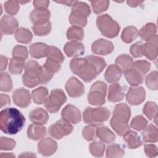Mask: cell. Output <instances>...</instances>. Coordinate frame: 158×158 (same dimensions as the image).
Instances as JSON below:
<instances>
[{
	"label": "cell",
	"mask_w": 158,
	"mask_h": 158,
	"mask_svg": "<svg viewBox=\"0 0 158 158\" xmlns=\"http://www.w3.org/2000/svg\"><path fill=\"white\" fill-rule=\"evenodd\" d=\"M106 66V62L104 59L92 55L84 58L75 57L70 62L72 72L85 82H90L94 79Z\"/></svg>",
	"instance_id": "obj_1"
},
{
	"label": "cell",
	"mask_w": 158,
	"mask_h": 158,
	"mask_svg": "<svg viewBox=\"0 0 158 158\" xmlns=\"http://www.w3.org/2000/svg\"><path fill=\"white\" fill-rule=\"evenodd\" d=\"M25 118L17 109L7 107L1 111L0 128L6 134L15 135L23 127Z\"/></svg>",
	"instance_id": "obj_2"
},
{
	"label": "cell",
	"mask_w": 158,
	"mask_h": 158,
	"mask_svg": "<svg viewBox=\"0 0 158 158\" xmlns=\"http://www.w3.org/2000/svg\"><path fill=\"white\" fill-rule=\"evenodd\" d=\"M130 116V107L126 104L120 103L115 106L110 124L119 136H123L125 132L130 130L128 121Z\"/></svg>",
	"instance_id": "obj_3"
},
{
	"label": "cell",
	"mask_w": 158,
	"mask_h": 158,
	"mask_svg": "<svg viewBox=\"0 0 158 158\" xmlns=\"http://www.w3.org/2000/svg\"><path fill=\"white\" fill-rule=\"evenodd\" d=\"M25 72L22 75V81L25 86L33 88L40 83V78L43 72V66L33 60H28L25 64Z\"/></svg>",
	"instance_id": "obj_4"
},
{
	"label": "cell",
	"mask_w": 158,
	"mask_h": 158,
	"mask_svg": "<svg viewBox=\"0 0 158 158\" xmlns=\"http://www.w3.org/2000/svg\"><path fill=\"white\" fill-rule=\"evenodd\" d=\"M110 115V110L106 107H86L83 113L84 122L93 127L99 126L107 121Z\"/></svg>",
	"instance_id": "obj_5"
},
{
	"label": "cell",
	"mask_w": 158,
	"mask_h": 158,
	"mask_svg": "<svg viewBox=\"0 0 158 158\" xmlns=\"http://www.w3.org/2000/svg\"><path fill=\"white\" fill-rule=\"evenodd\" d=\"M90 14V7L86 3L77 1L72 9L69 22L73 26L83 27L86 25L87 17Z\"/></svg>",
	"instance_id": "obj_6"
},
{
	"label": "cell",
	"mask_w": 158,
	"mask_h": 158,
	"mask_svg": "<svg viewBox=\"0 0 158 158\" xmlns=\"http://www.w3.org/2000/svg\"><path fill=\"white\" fill-rule=\"evenodd\" d=\"M96 24L101 34L109 38L116 37L120 31V26L109 15L102 14L97 17Z\"/></svg>",
	"instance_id": "obj_7"
},
{
	"label": "cell",
	"mask_w": 158,
	"mask_h": 158,
	"mask_svg": "<svg viewBox=\"0 0 158 158\" xmlns=\"http://www.w3.org/2000/svg\"><path fill=\"white\" fill-rule=\"evenodd\" d=\"M64 59V56L57 48L50 46V52L43 68L45 71L54 75L60 70Z\"/></svg>",
	"instance_id": "obj_8"
},
{
	"label": "cell",
	"mask_w": 158,
	"mask_h": 158,
	"mask_svg": "<svg viewBox=\"0 0 158 158\" xmlns=\"http://www.w3.org/2000/svg\"><path fill=\"white\" fill-rule=\"evenodd\" d=\"M107 85L101 81L95 82L91 87L88 95V102L93 106H101L106 101Z\"/></svg>",
	"instance_id": "obj_9"
},
{
	"label": "cell",
	"mask_w": 158,
	"mask_h": 158,
	"mask_svg": "<svg viewBox=\"0 0 158 158\" xmlns=\"http://www.w3.org/2000/svg\"><path fill=\"white\" fill-rule=\"evenodd\" d=\"M67 97L61 89L52 90L44 103L46 110L50 113L57 112L60 107L65 102Z\"/></svg>",
	"instance_id": "obj_10"
},
{
	"label": "cell",
	"mask_w": 158,
	"mask_h": 158,
	"mask_svg": "<svg viewBox=\"0 0 158 158\" xmlns=\"http://www.w3.org/2000/svg\"><path fill=\"white\" fill-rule=\"evenodd\" d=\"M73 130V127L70 123L61 118L49 127V133L52 138L60 139L64 136L70 134Z\"/></svg>",
	"instance_id": "obj_11"
},
{
	"label": "cell",
	"mask_w": 158,
	"mask_h": 158,
	"mask_svg": "<svg viewBox=\"0 0 158 158\" xmlns=\"http://www.w3.org/2000/svg\"><path fill=\"white\" fill-rule=\"evenodd\" d=\"M65 89L72 98L81 96L85 92L83 84L77 78L71 77L66 82Z\"/></svg>",
	"instance_id": "obj_12"
},
{
	"label": "cell",
	"mask_w": 158,
	"mask_h": 158,
	"mask_svg": "<svg viewBox=\"0 0 158 158\" xmlns=\"http://www.w3.org/2000/svg\"><path fill=\"white\" fill-rule=\"evenodd\" d=\"M145 97L146 91L142 86H131L126 95L127 102L133 106L140 104L144 101Z\"/></svg>",
	"instance_id": "obj_13"
},
{
	"label": "cell",
	"mask_w": 158,
	"mask_h": 158,
	"mask_svg": "<svg viewBox=\"0 0 158 158\" xmlns=\"http://www.w3.org/2000/svg\"><path fill=\"white\" fill-rule=\"evenodd\" d=\"M12 99L17 106L25 108L30 104L31 96L28 89L20 88L14 91L12 94Z\"/></svg>",
	"instance_id": "obj_14"
},
{
	"label": "cell",
	"mask_w": 158,
	"mask_h": 158,
	"mask_svg": "<svg viewBox=\"0 0 158 158\" xmlns=\"http://www.w3.org/2000/svg\"><path fill=\"white\" fill-rule=\"evenodd\" d=\"M114 47L112 42L100 38L94 41L91 46L93 53L99 55H107L112 52Z\"/></svg>",
	"instance_id": "obj_15"
},
{
	"label": "cell",
	"mask_w": 158,
	"mask_h": 158,
	"mask_svg": "<svg viewBox=\"0 0 158 158\" xmlns=\"http://www.w3.org/2000/svg\"><path fill=\"white\" fill-rule=\"evenodd\" d=\"M62 117L65 121L77 124L81 121V113L80 110L72 104L67 105L62 110Z\"/></svg>",
	"instance_id": "obj_16"
},
{
	"label": "cell",
	"mask_w": 158,
	"mask_h": 158,
	"mask_svg": "<svg viewBox=\"0 0 158 158\" xmlns=\"http://www.w3.org/2000/svg\"><path fill=\"white\" fill-rule=\"evenodd\" d=\"M18 21L11 15H4L1 19V30L4 35H12L15 33L18 29Z\"/></svg>",
	"instance_id": "obj_17"
},
{
	"label": "cell",
	"mask_w": 158,
	"mask_h": 158,
	"mask_svg": "<svg viewBox=\"0 0 158 158\" xmlns=\"http://www.w3.org/2000/svg\"><path fill=\"white\" fill-rule=\"evenodd\" d=\"M57 143L51 138L42 139L38 144V151L43 156H49L53 154L57 150Z\"/></svg>",
	"instance_id": "obj_18"
},
{
	"label": "cell",
	"mask_w": 158,
	"mask_h": 158,
	"mask_svg": "<svg viewBox=\"0 0 158 158\" xmlns=\"http://www.w3.org/2000/svg\"><path fill=\"white\" fill-rule=\"evenodd\" d=\"M64 51L68 57H77L84 54L85 46L79 41H71L65 44Z\"/></svg>",
	"instance_id": "obj_19"
},
{
	"label": "cell",
	"mask_w": 158,
	"mask_h": 158,
	"mask_svg": "<svg viewBox=\"0 0 158 158\" xmlns=\"http://www.w3.org/2000/svg\"><path fill=\"white\" fill-rule=\"evenodd\" d=\"M50 52V46L43 43H35L30 46V54L34 59H40L48 56Z\"/></svg>",
	"instance_id": "obj_20"
},
{
	"label": "cell",
	"mask_w": 158,
	"mask_h": 158,
	"mask_svg": "<svg viewBox=\"0 0 158 158\" xmlns=\"http://www.w3.org/2000/svg\"><path fill=\"white\" fill-rule=\"evenodd\" d=\"M29 118L33 124L43 125L48 121L49 115L44 109L41 107H37L30 112Z\"/></svg>",
	"instance_id": "obj_21"
},
{
	"label": "cell",
	"mask_w": 158,
	"mask_h": 158,
	"mask_svg": "<svg viewBox=\"0 0 158 158\" xmlns=\"http://www.w3.org/2000/svg\"><path fill=\"white\" fill-rule=\"evenodd\" d=\"M123 74L128 83L132 86H138L143 82L144 75L133 67L124 71Z\"/></svg>",
	"instance_id": "obj_22"
},
{
	"label": "cell",
	"mask_w": 158,
	"mask_h": 158,
	"mask_svg": "<svg viewBox=\"0 0 158 158\" xmlns=\"http://www.w3.org/2000/svg\"><path fill=\"white\" fill-rule=\"evenodd\" d=\"M51 13L48 9H34L30 14V19L33 25L43 24L49 22Z\"/></svg>",
	"instance_id": "obj_23"
},
{
	"label": "cell",
	"mask_w": 158,
	"mask_h": 158,
	"mask_svg": "<svg viewBox=\"0 0 158 158\" xmlns=\"http://www.w3.org/2000/svg\"><path fill=\"white\" fill-rule=\"evenodd\" d=\"M157 35L146 42L144 46V56L150 60H155L157 56Z\"/></svg>",
	"instance_id": "obj_24"
},
{
	"label": "cell",
	"mask_w": 158,
	"mask_h": 158,
	"mask_svg": "<svg viewBox=\"0 0 158 158\" xmlns=\"http://www.w3.org/2000/svg\"><path fill=\"white\" fill-rule=\"evenodd\" d=\"M125 96L122 86L117 82L112 83L109 86L108 100L111 102H117L122 101Z\"/></svg>",
	"instance_id": "obj_25"
},
{
	"label": "cell",
	"mask_w": 158,
	"mask_h": 158,
	"mask_svg": "<svg viewBox=\"0 0 158 158\" xmlns=\"http://www.w3.org/2000/svg\"><path fill=\"white\" fill-rule=\"evenodd\" d=\"M96 135L97 136L105 143H111L115 139V134L105 125H99L96 128Z\"/></svg>",
	"instance_id": "obj_26"
},
{
	"label": "cell",
	"mask_w": 158,
	"mask_h": 158,
	"mask_svg": "<svg viewBox=\"0 0 158 158\" xmlns=\"http://www.w3.org/2000/svg\"><path fill=\"white\" fill-rule=\"evenodd\" d=\"M122 71L116 64L110 65L104 74L106 80L109 83H113L118 81L122 77Z\"/></svg>",
	"instance_id": "obj_27"
},
{
	"label": "cell",
	"mask_w": 158,
	"mask_h": 158,
	"mask_svg": "<svg viewBox=\"0 0 158 158\" xmlns=\"http://www.w3.org/2000/svg\"><path fill=\"white\" fill-rule=\"evenodd\" d=\"M46 135V128L43 125L31 124L27 130L28 137L33 140L37 141L43 139Z\"/></svg>",
	"instance_id": "obj_28"
},
{
	"label": "cell",
	"mask_w": 158,
	"mask_h": 158,
	"mask_svg": "<svg viewBox=\"0 0 158 158\" xmlns=\"http://www.w3.org/2000/svg\"><path fill=\"white\" fill-rule=\"evenodd\" d=\"M123 139L130 149H136L143 144L142 141L137 133L130 130H128L124 133Z\"/></svg>",
	"instance_id": "obj_29"
},
{
	"label": "cell",
	"mask_w": 158,
	"mask_h": 158,
	"mask_svg": "<svg viewBox=\"0 0 158 158\" xmlns=\"http://www.w3.org/2000/svg\"><path fill=\"white\" fill-rule=\"evenodd\" d=\"M157 27L153 23H146L138 31V35L142 40L148 42L156 35Z\"/></svg>",
	"instance_id": "obj_30"
},
{
	"label": "cell",
	"mask_w": 158,
	"mask_h": 158,
	"mask_svg": "<svg viewBox=\"0 0 158 158\" xmlns=\"http://www.w3.org/2000/svg\"><path fill=\"white\" fill-rule=\"evenodd\" d=\"M142 139L146 143H155L158 139L157 127L153 124H149L143 130L141 133Z\"/></svg>",
	"instance_id": "obj_31"
},
{
	"label": "cell",
	"mask_w": 158,
	"mask_h": 158,
	"mask_svg": "<svg viewBox=\"0 0 158 158\" xmlns=\"http://www.w3.org/2000/svg\"><path fill=\"white\" fill-rule=\"evenodd\" d=\"M14 36L19 43L23 44L30 43L33 38L31 32L28 28L24 27L19 28L15 32Z\"/></svg>",
	"instance_id": "obj_32"
},
{
	"label": "cell",
	"mask_w": 158,
	"mask_h": 158,
	"mask_svg": "<svg viewBox=\"0 0 158 158\" xmlns=\"http://www.w3.org/2000/svg\"><path fill=\"white\" fill-rule=\"evenodd\" d=\"M138 36V31L135 27L129 26L123 29L121 38L123 42L130 43L133 41Z\"/></svg>",
	"instance_id": "obj_33"
},
{
	"label": "cell",
	"mask_w": 158,
	"mask_h": 158,
	"mask_svg": "<svg viewBox=\"0 0 158 158\" xmlns=\"http://www.w3.org/2000/svg\"><path fill=\"white\" fill-rule=\"evenodd\" d=\"M48 96V90L46 87L40 86L34 89L32 92V97L34 102L37 104H44Z\"/></svg>",
	"instance_id": "obj_34"
},
{
	"label": "cell",
	"mask_w": 158,
	"mask_h": 158,
	"mask_svg": "<svg viewBox=\"0 0 158 158\" xmlns=\"http://www.w3.org/2000/svg\"><path fill=\"white\" fill-rule=\"evenodd\" d=\"M133 63V59L127 54L120 55L115 59V64L120 68L122 72L131 68Z\"/></svg>",
	"instance_id": "obj_35"
},
{
	"label": "cell",
	"mask_w": 158,
	"mask_h": 158,
	"mask_svg": "<svg viewBox=\"0 0 158 158\" xmlns=\"http://www.w3.org/2000/svg\"><path fill=\"white\" fill-rule=\"evenodd\" d=\"M67 37L73 41H81L84 37V31L82 28L72 26L67 30Z\"/></svg>",
	"instance_id": "obj_36"
},
{
	"label": "cell",
	"mask_w": 158,
	"mask_h": 158,
	"mask_svg": "<svg viewBox=\"0 0 158 158\" xmlns=\"http://www.w3.org/2000/svg\"><path fill=\"white\" fill-rule=\"evenodd\" d=\"M125 151L120 145L112 144L109 145L106 150V157L109 158L122 157L124 156Z\"/></svg>",
	"instance_id": "obj_37"
},
{
	"label": "cell",
	"mask_w": 158,
	"mask_h": 158,
	"mask_svg": "<svg viewBox=\"0 0 158 158\" xmlns=\"http://www.w3.org/2000/svg\"><path fill=\"white\" fill-rule=\"evenodd\" d=\"M28 52L25 46L22 45L15 46L12 50V58L25 62L28 58Z\"/></svg>",
	"instance_id": "obj_38"
},
{
	"label": "cell",
	"mask_w": 158,
	"mask_h": 158,
	"mask_svg": "<svg viewBox=\"0 0 158 158\" xmlns=\"http://www.w3.org/2000/svg\"><path fill=\"white\" fill-rule=\"evenodd\" d=\"M32 30L36 36H46L48 35L51 30V23L50 21H49L43 24L33 25Z\"/></svg>",
	"instance_id": "obj_39"
},
{
	"label": "cell",
	"mask_w": 158,
	"mask_h": 158,
	"mask_svg": "<svg viewBox=\"0 0 158 158\" xmlns=\"http://www.w3.org/2000/svg\"><path fill=\"white\" fill-rule=\"evenodd\" d=\"M12 89V82L10 76L7 72L1 73L0 90L4 92H9Z\"/></svg>",
	"instance_id": "obj_40"
},
{
	"label": "cell",
	"mask_w": 158,
	"mask_h": 158,
	"mask_svg": "<svg viewBox=\"0 0 158 158\" xmlns=\"http://www.w3.org/2000/svg\"><path fill=\"white\" fill-rule=\"evenodd\" d=\"M143 112L149 120H152L157 115V106L154 102H147L143 107Z\"/></svg>",
	"instance_id": "obj_41"
},
{
	"label": "cell",
	"mask_w": 158,
	"mask_h": 158,
	"mask_svg": "<svg viewBox=\"0 0 158 158\" xmlns=\"http://www.w3.org/2000/svg\"><path fill=\"white\" fill-rule=\"evenodd\" d=\"M105 145L101 141H96L89 145L90 153L95 157H102L104 153Z\"/></svg>",
	"instance_id": "obj_42"
},
{
	"label": "cell",
	"mask_w": 158,
	"mask_h": 158,
	"mask_svg": "<svg viewBox=\"0 0 158 158\" xmlns=\"http://www.w3.org/2000/svg\"><path fill=\"white\" fill-rule=\"evenodd\" d=\"M130 125L134 130L141 131L147 127L148 120L142 115H137L132 119Z\"/></svg>",
	"instance_id": "obj_43"
},
{
	"label": "cell",
	"mask_w": 158,
	"mask_h": 158,
	"mask_svg": "<svg viewBox=\"0 0 158 158\" xmlns=\"http://www.w3.org/2000/svg\"><path fill=\"white\" fill-rule=\"evenodd\" d=\"M24 67H25L24 62L12 58L10 60L9 70L12 74L19 75L22 73Z\"/></svg>",
	"instance_id": "obj_44"
},
{
	"label": "cell",
	"mask_w": 158,
	"mask_h": 158,
	"mask_svg": "<svg viewBox=\"0 0 158 158\" xmlns=\"http://www.w3.org/2000/svg\"><path fill=\"white\" fill-rule=\"evenodd\" d=\"M146 85L151 90H157L158 88V73L156 70L151 72L146 78Z\"/></svg>",
	"instance_id": "obj_45"
},
{
	"label": "cell",
	"mask_w": 158,
	"mask_h": 158,
	"mask_svg": "<svg viewBox=\"0 0 158 158\" xmlns=\"http://www.w3.org/2000/svg\"><path fill=\"white\" fill-rule=\"evenodd\" d=\"M91 4L95 14H100L102 12L106 11L109 7V1H92Z\"/></svg>",
	"instance_id": "obj_46"
},
{
	"label": "cell",
	"mask_w": 158,
	"mask_h": 158,
	"mask_svg": "<svg viewBox=\"0 0 158 158\" xmlns=\"http://www.w3.org/2000/svg\"><path fill=\"white\" fill-rule=\"evenodd\" d=\"M5 12L10 15H14L18 13L19 10V1H8L4 3Z\"/></svg>",
	"instance_id": "obj_47"
},
{
	"label": "cell",
	"mask_w": 158,
	"mask_h": 158,
	"mask_svg": "<svg viewBox=\"0 0 158 158\" xmlns=\"http://www.w3.org/2000/svg\"><path fill=\"white\" fill-rule=\"evenodd\" d=\"M144 43L138 41L133 44L130 47V53L135 58L141 57L144 56Z\"/></svg>",
	"instance_id": "obj_48"
},
{
	"label": "cell",
	"mask_w": 158,
	"mask_h": 158,
	"mask_svg": "<svg viewBox=\"0 0 158 158\" xmlns=\"http://www.w3.org/2000/svg\"><path fill=\"white\" fill-rule=\"evenodd\" d=\"M132 67L137 69L144 76L149 71L151 68V64L147 60H139L134 62Z\"/></svg>",
	"instance_id": "obj_49"
},
{
	"label": "cell",
	"mask_w": 158,
	"mask_h": 158,
	"mask_svg": "<svg viewBox=\"0 0 158 158\" xmlns=\"http://www.w3.org/2000/svg\"><path fill=\"white\" fill-rule=\"evenodd\" d=\"M15 141L9 138L6 137H1L0 139V148L1 150H12L15 146Z\"/></svg>",
	"instance_id": "obj_50"
},
{
	"label": "cell",
	"mask_w": 158,
	"mask_h": 158,
	"mask_svg": "<svg viewBox=\"0 0 158 158\" xmlns=\"http://www.w3.org/2000/svg\"><path fill=\"white\" fill-rule=\"evenodd\" d=\"M83 137L87 141H92L96 137V129L91 125L86 126L82 131Z\"/></svg>",
	"instance_id": "obj_51"
},
{
	"label": "cell",
	"mask_w": 158,
	"mask_h": 158,
	"mask_svg": "<svg viewBox=\"0 0 158 158\" xmlns=\"http://www.w3.org/2000/svg\"><path fill=\"white\" fill-rule=\"evenodd\" d=\"M144 152L148 157H154L158 153L157 148L153 144H144Z\"/></svg>",
	"instance_id": "obj_52"
},
{
	"label": "cell",
	"mask_w": 158,
	"mask_h": 158,
	"mask_svg": "<svg viewBox=\"0 0 158 158\" xmlns=\"http://www.w3.org/2000/svg\"><path fill=\"white\" fill-rule=\"evenodd\" d=\"M49 4V1H34L33 6L36 9H47Z\"/></svg>",
	"instance_id": "obj_53"
},
{
	"label": "cell",
	"mask_w": 158,
	"mask_h": 158,
	"mask_svg": "<svg viewBox=\"0 0 158 158\" xmlns=\"http://www.w3.org/2000/svg\"><path fill=\"white\" fill-rule=\"evenodd\" d=\"M10 102V98L8 95L6 94H1L0 95V104H1V107H2L4 106L9 104Z\"/></svg>",
	"instance_id": "obj_54"
},
{
	"label": "cell",
	"mask_w": 158,
	"mask_h": 158,
	"mask_svg": "<svg viewBox=\"0 0 158 158\" xmlns=\"http://www.w3.org/2000/svg\"><path fill=\"white\" fill-rule=\"evenodd\" d=\"M7 62H8L7 57L1 55V71H3L6 69L7 65Z\"/></svg>",
	"instance_id": "obj_55"
},
{
	"label": "cell",
	"mask_w": 158,
	"mask_h": 158,
	"mask_svg": "<svg viewBox=\"0 0 158 158\" xmlns=\"http://www.w3.org/2000/svg\"><path fill=\"white\" fill-rule=\"evenodd\" d=\"M143 2V1H131V0H129L127 1V4H128V6L132 7H135L141 5L142 3Z\"/></svg>",
	"instance_id": "obj_56"
},
{
	"label": "cell",
	"mask_w": 158,
	"mask_h": 158,
	"mask_svg": "<svg viewBox=\"0 0 158 158\" xmlns=\"http://www.w3.org/2000/svg\"><path fill=\"white\" fill-rule=\"evenodd\" d=\"M56 2H58V3L65 4V5L68 6H72L73 7L77 1H56Z\"/></svg>",
	"instance_id": "obj_57"
},
{
	"label": "cell",
	"mask_w": 158,
	"mask_h": 158,
	"mask_svg": "<svg viewBox=\"0 0 158 158\" xmlns=\"http://www.w3.org/2000/svg\"><path fill=\"white\" fill-rule=\"evenodd\" d=\"M19 157H36V156L33 152H23L21 154L19 155Z\"/></svg>",
	"instance_id": "obj_58"
},
{
	"label": "cell",
	"mask_w": 158,
	"mask_h": 158,
	"mask_svg": "<svg viewBox=\"0 0 158 158\" xmlns=\"http://www.w3.org/2000/svg\"><path fill=\"white\" fill-rule=\"evenodd\" d=\"M1 157L2 158H7V157H15V156L13 153H1Z\"/></svg>",
	"instance_id": "obj_59"
}]
</instances>
